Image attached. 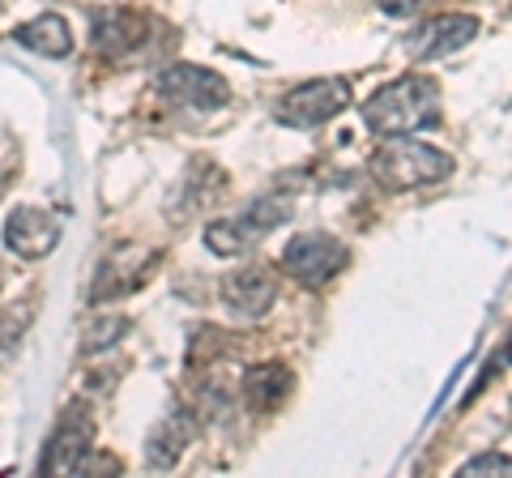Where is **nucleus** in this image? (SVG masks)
Returning a JSON list of instances; mask_svg holds the SVG:
<instances>
[{
  "mask_svg": "<svg viewBox=\"0 0 512 478\" xmlns=\"http://www.w3.org/2000/svg\"><path fill=\"white\" fill-rule=\"evenodd\" d=\"M60 235H64L60 214L43 210V205H18V210L5 218V244H9V252H18L26 261H39L47 252H56Z\"/></svg>",
  "mask_w": 512,
  "mask_h": 478,
  "instance_id": "11",
  "label": "nucleus"
},
{
  "mask_svg": "<svg viewBox=\"0 0 512 478\" xmlns=\"http://www.w3.org/2000/svg\"><path fill=\"white\" fill-rule=\"evenodd\" d=\"M222 188H227V175H222V167L214 163V158H192L180 188L171 193V205H167L171 222H188V218L205 214L222 197Z\"/></svg>",
  "mask_w": 512,
  "mask_h": 478,
  "instance_id": "13",
  "label": "nucleus"
},
{
  "mask_svg": "<svg viewBox=\"0 0 512 478\" xmlns=\"http://www.w3.org/2000/svg\"><path fill=\"white\" fill-rule=\"evenodd\" d=\"M197 423H201L197 410H175V414H167V419L158 423L154 432H150V440H146V466L150 470L180 466V457L188 453L192 436H197Z\"/></svg>",
  "mask_w": 512,
  "mask_h": 478,
  "instance_id": "14",
  "label": "nucleus"
},
{
  "mask_svg": "<svg viewBox=\"0 0 512 478\" xmlns=\"http://www.w3.org/2000/svg\"><path fill=\"white\" fill-rule=\"evenodd\" d=\"M350 248L329 231H303L291 235L282 248V269L303 286H325L346 269Z\"/></svg>",
  "mask_w": 512,
  "mask_h": 478,
  "instance_id": "5",
  "label": "nucleus"
},
{
  "mask_svg": "<svg viewBox=\"0 0 512 478\" xmlns=\"http://www.w3.org/2000/svg\"><path fill=\"white\" fill-rule=\"evenodd\" d=\"M367 167H372L380 188L410 193V188H427V184L448 180V175H453V158L436 146H427V141H414V137H384V146L372 154Z\"/></svg>",
  "mask_w": 512,
  "mask_h": 478,
  "instance_id": "2",
  "label": "nucleus"
},
{
  "mask_svg": "<svg viewBox=\"0 0 512 478\" xmlns=\"http://www.w3.org/2000/svg\"><path fill=\"white\" fill-rule=\"evenodd\" d=\"M350 107V82L346 77H316V82L291 86L274 103V116L286 129H320L333 116H342Z\"/></svg>",
  "mask_w": 512,
  "mask_h": 478,
  "instance_id": "4",
  "label": "nucleus"
},
{
  "mask_svg": "<svg viewBox=\"0 0 512 478\" xmlns=\"http://www.w3.org/2000/svg\"><path fill=\"white\" fill-rule=\"evenodd\" d=\"M461 474H470V478H478V474H512V457H504V453L470 457L466 466H461Z\"/></svg>",
  "mask_w": 512,
  "mask_h": 478,
  "instance_id": "18",
  "label": "nucleus"
},
{
  "mask_svg": "<svg viewBox=\"0 0 512 478\" xmlns=\"http://www.w3.org/2000/svg\"><path fill=\"white\" fill-rule=\"evenodd\" d=\"M154 261H158V252L154 248H141V244H128L120 252H111V257L99 269H94L90 304H111V299L133 295L137 286L154 274Z\"/></svg>",
  "mask_w": 512,
  "mask_h": 478,
  "instance_id": "10",
  "label": "nucleus"
},
{
  "mask_svg": "<svg viewBox=\"0 0 512 478\" xmlns=\"http://www.w3.org/2000/svg\"><path fill=\"white\" fill-rule=\"evenodd\" d=\"M90 43L103 60H137L154 47V22L137 9L90 13Z\"/></svg>",
  "mask_w": 512,
  "mask_h": 478,
  "instance_id": "6",
  "label": "nucleus"
},
{
  "mask_svg": "<svg viewBox=\"0 0 512 478\" xmlns=\"http://www.w3.org/2000/svg\"><path fill=\"white\" fill-rule=\"evenodd\" d=\"M291 389H295V376H291L286 363H256V368L244 372V402H248V410H261V414L278 410L286 397H291Z\"/></svg>",
  "mask_w": 512,
  "mask_h": 478,
  "instance_id": "15",
  "label": "nucleus"
},
{
  "mask_svg": "<svg viewBox=\"0 0 512 478\" xmlns=\"http://www.w3.org/2000/svg\"><path fill=\"white\" fill-rule=\"evenodd\" d=\"M90 440H94V419L82 402H69L60 410V419L52 427V436L43 444L39 470L43 474H77L82 461L90 457Z\"/></svg>",
  "mask_w": 512,
  "mask_h": 478,
  "instance_id": "8",
  "label": "nucleus"
},
{
  "mask_svg": "<svg viewBox=\"0 0 512 478\" xmlns=\"http://www.w3.org/2000/svg\"><path fill=\"white\" fill-rule=\"evenodd\" d=\"M154 94L163 103H171V107L218 111V107H227L231 86L205 65H171V69H163L154 77Z\"/></svg>",
  "mask_w": 512,
  "mask_h": 478,
  "instance_id": "7",
  "label": "nucleus"
},
{
  "mask_svg": "<svg viewBox=\"0 0 512 478\" xmlns=\"http://www.w3.org/2000/svg\"><path fill=\"white\" fill-rule=\"evenodd\" d=\"M128 333V321L124 316H99L82 329V355H103V350L120 346V338Z\"/></svg>",
  "mask_w": 512,
  "mask_h": 478,
  "instance_id": "17",
  "label": "nucleus"
},
{
  "mask_svg": "<svg viewBox=\"0 0 512 478\" xmlns=\"http://www.w3.org/2000/svg\"><path fill=\"white\" fill-rule=\"evenodd\" d=\"M274 299H278V278L265 265H244L222 278V304L235 316H244V321H261L274 308Z\"/></svg>",
  "mask_w": 512,
  "mask_h": 478,
  "instance_id": "12",
  "label": "nucleus"
},
{
  "mask_svg": "<svg viewBox=\"0 0 512 478\" xmlns=\"http://www.w3.org/2000/svg\"><path fill=\"white\" fill-rule=\"evenodd\" d=\"M440 120V86L423 73H406L397 82L380 86L363 103V124L376 137H406Z\"/></svg>",
  "mask_w": 512,
  "mask_h": 478,
  "instance_id": "1",
  "label": "nucleus"
},
{
  "mask_svg": "<svg viewBox=\"0 0 512 478\" xmlns=\"http://www.w3.org/2000/svg\"><path fill=\"white\" fill-rule=\"evenodd\" d=\"M295 201L291 197H256L231 218H214L205 227V248L218 257H244L252 252L269 231H278L282 222H291Z\"/></svg>",
  "mask_w": 512,
  "mask_h": 478,
  "instance_id": "3",
  "label": "nucleus"
},
{
  "mask_svg": "<svg viewBox=\"0 0 512 478\" xmlns=\"http://www.w3.org/2000/svg\"><path fill=\"white\" fill-rule=\"evenodd\" d=\"M13 39H18L22 47H30V52H39V56H52V60H64L73 52V30L60 13H43V18L22 22L18 30H13Z\"/></svg>",
  "mask_w": 512,
  "mask_h": 478,
  "instance_id": "16",
  "label": "nucleus"
},
{
  "mask_svg": "<svg viewBox=\"0 0 512 478\" xmlns=\"http://www.w3.org/2000/svg\"><path fill=\"white\" fill-rule=\"evenodd\" d=\"M478 39V18L474 13H436V18H427L410 30L402 39L406 56L419 60V65H431V60H444L461 52V47H470Z\"/></svg>",
  "mask_w": 512,
  "mask_h": 478,
  "instance_id": "9",
  "label": "nucleus"
},
{
  "mask_svg": "<svg viewBox=\"0 0 512 478\" xmlns=\"http://www.w3.org/2000/svg\"><path fill=\"white\" fill-rule=\"evenodd\" d=\"M504 359L512 363V333H508V342H504Z\"/></svg>",
  "mask_w": 512,
  "mask_h": 478,
  "instance_id": "19",
  "label": "nucleus"
}]
</instances>
